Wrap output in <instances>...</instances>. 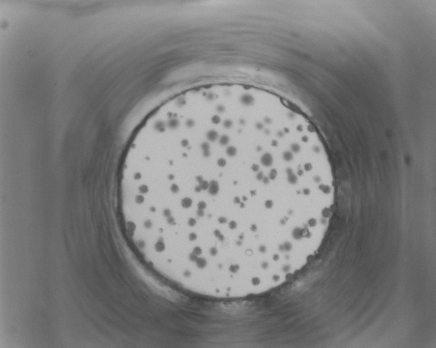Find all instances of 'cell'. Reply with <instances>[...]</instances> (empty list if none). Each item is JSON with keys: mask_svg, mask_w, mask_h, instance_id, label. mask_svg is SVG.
<instances>
[{"mask_svg": "<svg viewBox=\"0 0 436 348\" xmlns=\"http://www.w3.org/2000/svg\"><path fill=\"white\" fill-rule=\"evenodd\" d=\"M122 173L164 244L228 257L260 240V215H272L289 168L263 128L217 115L151 135L128 151Z\"/></svg>", "mask_w": 436, "mask_h": 348, "instance_id": "6da1fadb", "label": "cell"}]
</instances>
